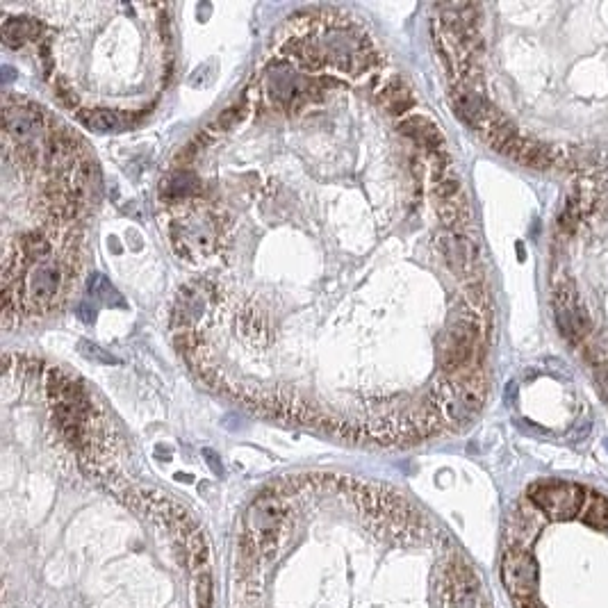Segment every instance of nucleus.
<instances>
[{"label": "nucleus", "mask_w": 608, "mask_h": 608, "mask_svg": "<svg viewBox=\"0 0 608 608\" xmlns=\"http://www.w3.org/2000/svg\"><path fill=\"white\" fill-rule=\"evenodd\" d=\"M481 331L483 322L470 308L460 310L458 315L451 319V324L447 326L438 347L442 372L447 376H458L472 372V369H479L476 356H479L481 347Z\"/></svg>", "instance_id": "nucleus-1"}, {"label": "nucleus", "mask_w": 608, "mask_h": 608, "mask_svg": "<svg viewBox=\"0 0 608 608\" xmlns=\"http://www.w3.org/2000/svg\"><path fill=\"white\" fill-rule=\"evenodd\" d=\"M588 492L577 483L542 481L529 490L531 504L552 520H572L581 515Z\"/></svg>", "instance_id": "nucleus-2"}, {"label": "nucleus", "mask_w": 608, "mask_h": 608, "mask_svg": "<svg viewBox=\"0 0 608 608\" xmlns=\"http://www.w3.org/2000/svg\"><path fill=\"white\" fill-rule=\"evenodd\" d=\"M438 251L447 269L465 285L483 281L479 246L474 244L472 237H467L465 233H456V230H445V233L438 237Z\"/></svg>", "instance_id": "nucleus-3"}, {"label": "nucleus", "mask_w": 608, "mask_h": 608, "mask_svg": "<svg viewBox=\"0 0 608 608\" xmlns=\"http://www.w3.org/2000/svg\"><path fill=\"white\" fill-rule=\"evenodd\" d=\"M283 504L274 495H262L253 501L249 511H246L244 533L246 540H251L253 549H271L278 538L283 524Z\"/></svg>", "instance_id": "nucleus-4"}, {"label": "nucleus", "mask_w": 608, "mask_h": 608, "mask_svg": "<svg viewBox=\"0 0 608 608\" xmlns=\"http://www.w3.org/2000/svg\"><path fill=\"white\" fill-rule=\"evenodd\" d=\"M501 581L517 602L533 599L538 588V563L529 549H506L501 558Z\"/></svg>", "instance_id": "nucleus-5"}, {"label": "nucleus", "mask_w": 608, "mask_h": 608, "mask_svg": "<svg viewBox=\"0 0 608 608\" xmlns=\"http://www.w3.org/2000/svg\"><path fill=\"white\" fill-rule=\"evenodd\" d=\"M554 315H556V326L561 335L568 342H579L586 338L590 331V317L586 308H583L581 299L574 292L572 281H563L556 285L554 292Z\"/></svg>", "instance_id": "nucleus-6"}, {"label": "nucleus", "mask_w": 608, "mask_h": 608, "mask_svg": "<svg viewBox=\"0 0 608 608\" xmlns=\"http://www.w3.org/2000/svg\"><path fill=\"white\" fill-rule=\"evenodd\" d=\"M445 608H488L479 577L458 558L449 565L445 577Z\"/></svg>", "instance_id": "nucleus-7"}, {"label": "nucleus", "mask_w": 608, "mask_h": 608, "mask_svg": "<svg viewBox=\"0 0 608 608\" xmlns=\"http://www.w3.org/2000/svg\"><path fill=\"white\" fill-rule=\"evenodd\" d=\"M451 105H454V112L458 114V119L465 121L467 126L481 135L488 133V130L495 126L499 119H504L486 101V96H483L479 89H472L465 85L451 87Z\"/></svg>", "instance_id": "nucleus-8"}, {"label": "nucleus", "mask_w": 608, "mask_h": 608, "mask_svg": "<svg viewBox=\"0 0 608 608\" xmlns=\"http://www.w3.org/2000/svg\"><path fill=\"white\" fill-rule=\"evenodd\" d=\"M64 274L62 265L55 260L39 262L30 269L26 276V292H23V308L26 310H46L55 301V294L60 290Z\"/></svg>", "instance_id": "nucleus-9"}, {"label": "nucleus", "mask_w": 608, "mask_h": 608, "mask_svg": "<svg viewBox=\"0 0 608 608\" xmlns=\"http://www.w3.org/2000/svg\"><path fill=\"white\" fill-rule=\"evenodd\" d=\"M401 135L413 139L417 146H422L426 153L431 151H445V137H442L440 128L435 123L424 117V114H410L399 123Z\"/></svg>", "instance_id": "nucleus-10"}, {"label": "nucleus", "mask_w": 608, "mask_h": 608, "mask_svg": "<svg viewBox=\"0 0 608 608\" xmlns=\"http://www.w3.org/2000/svg\"><path fill=\"white\" fill-rule=\"evenodd\" d=\"M137 114L121 110H78V121L96 133H119L137 123Z\"/></svg>", "instance_id": "nucleus-11"}, {"label": "nucleus", "mask_w": 608, "mask_h": 608, "mask_svg": "<svg viewBox=\"0 0 608 608\" xmlns=\"http://www.w3.org/2000/svg\"><path fill=\"white\" fill-rule=\"evenodd\" d=\"M41 32H44V26L32 16H12L0 26V39L10 48H23L28 41L39 39Z\"/></svg>", "instance_id": "nucleus-12"}, {"label": "nucleus", "mask_w": 608, "mask_h": 608, "mask_svg": "<svg viewBox=\"0 0 608 608\" xmlns=\"http://www.w3.org/2000/svg\"><path fill=\"white\" fill-rule=\"evenodd\" d=\"M379 103L394 117H401V114L415 108V96L406 85V80L392 78L379 89Z\"/></svg>", "instance_id": "nucleus-13"}, {"label": "nucleus", "mask_w": 608, "mask_h": 608, "mask_svg": "<svg viewBox=\"0 0 608 608\" xmlns=\"http://www.w3.org/2000/svg\"><path fill=\"white\" fill-rule=\"evenodd\" d=\"M196 192H199V180L187 169L174 171V174L162 183V199L167 203L190 201L192 196H196Z\"/></svg>", "instance_id": "nucleus-14"}, {"label": "nucleus", "mask_w": 608, "mask_h": 608, "mask_svg": "<svg viewBox=\"0 0 608 608\" xmlns=\"http://www.w3.org/2000/svg\"><path fill=\"white\" fill-rule=\"evenodd\" d=\"M583 520H586L590 527L602 529L608 524V499L597 495V492H588L586 504H583Z\"/></svg>", "instance_id": "nucleus-15"}, {"label": "nucleus", "mask_w": 608, "mask_h": 608, "mask_svg": "<svg viewBox=\"0 0 608 608\" xmlns=\"http://www.w3.org/2000/svg\"><path fill=\"white\" fill-rule=\"evenodd\" d=\"M80 353L89 360H94V363H101V365H110V363H119L117 358L110 356L108 351H103L101 347H96V344L92 342H80Z\"/></svg>", "instance_id": "nucleus-16"}, {"label": "nucleus", "mask_w": 608, "mask_h": 608, "mask_svg": "<svg viewBox=\"0 0 608 608\" xmlns=\"http://www.w3.org/2000/svg\"><path fill=\"white\" fill-rule=\"evenodd\" d=\"M595 383H597L599 394H602V399L608 401V369H599L595 376Z\"/></svg>", "instance_id": "nucleus-17"}, {"label": "nucleus", "mask_w": 608, "mask_h": 608, "mask_svg": "<svg viewBox=\"0 0 608 608\" xmlns=\"http://www.w3.org/2000/svg\"><path fill=\"white\" fill-rule=\"evenodd\" d=\"M78 315H80V319L82 322H87V324H92L94 319H96V312H94V306H89V303H82L80 306V310H78Z\"/></svg>", "instance_id": "nucleus-18"}, {"label": "nucleus", "mask_w": 608, "mask_h": 608, "mask_svg": "<svg viewBox=\"0 0 608 608\" xmlns=\"http://www.w3.org/2000/svg\"><path fill=\"white\" fill-rule=\"evenodd\" d=\"M517 604H520V608H545L542 604L533 602V599H527V602H517Z\"/></svg>", "instance_id": "nucleus-19"}, {"label": "nucleus", "mask_w": 608, "mask_h": 608, "mask_svg": "<svg viewBox=\"0 0 608 608\" xmlns=\"http://www.w3.org/2000/svg\"><path fill=\"white\" fill-rule=\"evenodd\" d=\"M10 80H12V69L5 67V82H10Z\"/></svg>", "instance_id": "nucleus-20"}]
</instances>
